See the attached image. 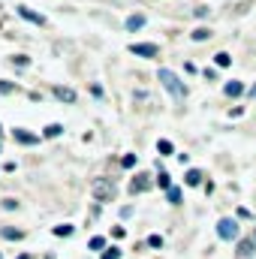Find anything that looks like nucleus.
<instances>
[{"label": "nucleus", "mask_w": 256, "mask_h": 259, "mask_svg": "<svg viewBox=\"0 0 256 259\" xmlns=\"http://www.w3.org/2000/svg\"><path fill=\"white\" fill-rule=\"evenodd\" d=\"M160 81H163V88H166L175 100H184V97H187V88L178 81V75H175L172 69H160Z\"/></svg>", "instance_id": "obj_1"}, {"label": "nucleus", "mask_w": 256, "mask_h": 259, "mask_svg": "<svg viewBox=\"0 0 256 259\" xmlns=\"http://www.w3.org/2000/svg\"><path fill=\"white\" fill-rule=\"evenodd\" d=\"M91 190H94V196H97L100 202H109V199L115 196V181H112V178H97V181L91 184Z\"/></svg>", "instance_id": "obj_2"}, {"label": "nucleus", "mask_w": 256, "mask_h": 259, "mask_svg": "<svg viewBox=\"0 0 256 259\" xmlns=\"http://www.w3.org/2000/svg\"><path fill=\"white\" fill-rule=\"evenodd\" d=\"M217 235H220L223 241H235V238H238V223H235L232 217L220 220V226H217Z\"/></svg>", "instance_id": "obj_3"}, {"label": "nucleus", "mask_w": 256, "mask_h": 259, "mask_svg": "<svg viewBox=\"0 0 256 259\" xmlns=\"http://www.w3.org/2000/svg\"><path fill=\"white\" fill-rule=\"evenodd\" d=\"M130 52H133V55H139V58H157V55H160V49H157V46H151V42H133V46H130Z\"/></svg>", "instance_id": "obj_4"}, {"label": "nucleus", "mask_w": 256, "mask_h": 259, "mask_svg": "<svg viewBox=\"0 0 256 259\" xmlns=\"http://www.w3.org/2000/svg\"><path fill=\"white\" fill-rule=\"evenodd\" d=\"M12 139H15L18 145H36V142H39V136H36V133H27V130H21V127L12 130Z\"/></svg>", "instance_id": "obj_5"}, {"label": "nucleus", "mask_w": 256, "mask_h": 259, "mask_svg": "<svg viewBox=\"0 0 256 259\" xmlns=\"http://www.w3.org/2000/svg\"><path fill=\"white\" fill-rule=\"evenodd\" d=\"M15 12H18V15H21V18H24V21H30V24H39V27H42V24H46V18H42V15H39V12H33V9H27V6H18V9H15Z\"/></svg>", "instance_id": "obj_6"}, {"label": "nucleus", "mask_w": 256, "mask_h": 259, "mask_svg": "<svg viewBox=\"0 0 256 259\" xmlns=\"http://www.w3.org/2000/svg\"><path fill=\"white\" fill-rule=\"evenodd\" d=\"M151 187V178L148 175H136L133 181H130V193H145Z\"/></svg>", "instance_id": "obj_7"}, {"label": "nucleus", "mask_w": 256, "mask_h": 259, "mask_svg": "<svg viewBox=\"0 0 256 259\" xmlns=\"http://www.w3.org/2000/svg\"><path fill=\"white\" fill-rule=\"evenodd\" d=\"M223 94H226V97H241V94H244V84H241V81H226Z\"/></svg>", "instance_id": "obj_8"}, {"label": "nucleus", "mask_w": 256, "mask_h": 259, "mask_svg": "<svg viewBox=\"0 0 256 259\" xmlns=\"http://www.w3.org/2000/svg\"><path fill=\"white\" fill-rule=\"evenodd\" d=\"M55 97L64 100V103H75V91L72 88H55Z\"/></svg>", "instance_id": "obj_9"}, {"label": "nucleus", "mask_w": 256, "mask_h": 259, "mask_svg": "<svg viewBox=\"0 0 256 259\" xmlns=\"http://www.w3.org/2000/svg\"><path fill=\"white\" fill-rule=\"evenodd\" d=\"M0 235H3L6 241H21V235H24V232H21V229H12V226H3V229H0Z\"/></svg>", "instance_id": "obj_10"}, {"label": "nucleus", "mask_w": 256, "mask_h": 259, "mask_svg": "<svg viewBox=\"0 0 256 259\" xmlns=\"http://www.w3.org/2000/svg\"><path fill=\"white\" fill-rule=\"evenodd\" d=\"M139 27H145V15H130L127 18V30H139Z\"/></svg>", "instance_id": "obj_11"}, {"label": "nucleus", "mask_w": 256, "mask_h": 259, "mask_svg": "<svg viewBox=\"0 0 256 259\" xmlns=\"http://www.w3.org/2000/svg\"><path fill=\"white\" fill-rule=\"evenodd\" d=\"M184 181H187V184H190V187H196V184H202V172H199V169H190V172H187V178H184Z\"/></svg>", "instance_id": "obj_12"}, {"label": "nucleus", "mask_w": 256, "mask_h": 259, "mask_svg": "<svg viewBox=\"0 0 256 259\" xmlns=\"http://www.w3.org/2000/svg\"><path fill=\"white\" fill-rule=\"evenodd\" d=\"M253 241H250V238H244V241H241V244H238V253H241V256H250V253H253Z\"/></svg>", "instance_id": "obj_13"}, {"label": "nucleus", "mask_w": 256, "mask_h": 259, "mask_svg": "<svg viewBox=\"0 0 256 259\" xmlns=\"http://www.w3.org/2000/svg\"><path fill=\"white\" fill-rule=\"evenodd\" d=\"M61 133H64V127H61V124H49V127H46V139H58Z\"/></svg>", "instance_id": "obj_14"}, {"label": "nucleus", "mask_w": 256, "mask_h": 259, "mask_svg": "<svg viewBox=\"0 0 256 259\" xmlns=\"http://www.w3.org/2000/svg\"><path fill=\"white\" fill-rule=\"evenodd\" d=\"M214 64H217V66H229V64H232V58H229L226 52H217V55H214Z\"/></svg>", "instance_id": "obj_15"}, {"label": "nucleus", "mask_w": 256, "mask_h": 259, "mask_svg": "<svg viewBox=\"0 0 256 259\" xmlns=\"http://www.w3.org/2000/svg\"><path fill=\"white\" fill-rule=\"evenodd\" d=\"M157 151H160L163 157H169V154H172V142H166V139H160V142H157Z\"/></svg>", "instance_id": "obj_16"}, {"label": "nucleus", "mask_w": 256, "mask_h": 259, "mask_svg": "<svg viewBox=\"0 0 256 259\" xmlns=\"http://www.w3.org/2000/svg\"><path fill=\"white\" fill-rule=\"evenodd\" d=\"M88 247H91V250H103V247H106V238H103V235H94Z\"/></svg>", "instance_id": "obj_17"}, {"label": "nucleus", "mask_w": 256, "mask_h": 259, "mask_svg": "<svg viewBox=\"0 0 256 259\" xmlns=\"http://www.w3.org/2000/svg\"><path fill=\"white\" fill-rule=\"evenodd\" d=\"M166 196H169V202H172V205H181V190H178V187L166 190Z\"/></svg>", "instance_id": "obj_18"}, {"label": "nucleus", "mask_w": 256, "mask_h": 259, "mask_svg": "<svg viewBox=\"0 0 256 259\" xmlns=\"http://www.w3.org/2000/svg\"><path fill=\"white\" fill-rule=\"evenodd\" d=\"M55 235H61V238L72 235V226H69V223H64V226H55Z\"/></svg>", "instance_id": "obj_19"}, {"label": "nucleus", "mask_w": 256, "mask_h": 259, "mask_svg": "<svg viewBox=\"0 0 256 259\" xmlns=\"http://www.w3.org/2000/svg\"><path fill=\"white\" fill-rule=\"evenodd\" d=\"M208 36H211V30H208V27H199V30L193 33V39H196V42H202V39H208Z\"/></svg>", "instance_id": "obj_20"}, {"label": "nucleus", "mask_w": 256, "mask_h": 259, "mask_svg": "<svg viewBox=\"0 0 256 259\" xmlns=\"http://www.w3.org/2000/svg\"><path fill=\"white\" fill-rule=\"evenodd\" d=\"M157 184H160L163 190H172V181H169V175H166V172H160V178H157Z\"/></svg>", "instance_id": "obj_21"}, {"label": "nucleus", "mask_w": 256, "mask_h": 259, "mask_svg": "<svg viewBox=\"0 0 256 259\" xmlns=\"http://www.w3.org/2000/svg\"><path fill=\"white\" fill-rule=\"evenodd\" d=\"M103 259H121V250L118 247H109V250H103Z\"/></svg>", "instance_id": "obj_22"}, {"label": "nucleus", "mask_w": 256, "mask_h": 259, "mask_svg": "<svg viewBox=\"0 0 256 259\" xmlns=\"http://www.w3.org/2000/svg\"><path fill=\"white\" fill-rule=\"evenodd\" d=\"M121 166H124V169H133V166H136V154H127V157L121 160Z\"/></svg>", "instance_id": "obj_23"}, {"label": "nucleus", "mask_w": 256, "mask_h": 259, "mask_svg": "<svg viewBox=\"0 0 256 259\" xmlns=\"http://www.w3.org/2000/svg\"><path fill=\"white\" fill-rule=\"evenodd\" d=\"M12 91H15V84H12V81H3V78H0V94H12Z\"/></svg>", "instance_id": "obj_24"}, {"label": "nucleus", "mask_w": 256, "mask_h": 259, "mask_svg": "<svg viewBox=\"0 0 256 259\" xmlns=\"http://www.w3.org/2000/svg\"><path fill=\"white\" fill-rule=\"evenodd\" d=\"M0 205H3V208H6V211H15V208H18V202H15V199H3V202H0Z\"/></svg>", "instance_id": "obj_25"}, {"label": "nucleus", "mask_w": 256, "mask_h": 259, "mask_svg": "<svg viewBox=\"0 0 256 259\" xmlns=\"http://www.w3.org/2000/svg\"><path fill=\"white\" fill-rule=\"evenodd\" d=\"M12 64H18V66H27L30 61H27V55H15V58H12Z\"/></svg>", "instance_id": "obj_26"}, {"label": "nucleus", "mask_w": 256, "mask_h": 259, "mask_svg": "<svg viewBox=\"0 0 256 259\" xmlns=\"http://www.w3.org/2000/svg\"><path fill=\"white\" fill-rule=\"evenodd\" d=\"M148 244H151V247H163V238H160V235H151Z\"/></svg>", "instance_id": "obj_27"}, {"label": "nucleus", "mask_w": 256, "mask_h": 259, "mask_svg": "<svg viewBox=\"0 0 256 259\" xmlns=\"http://www.w3.org/2000/svg\"><path fill=\"white\" fill-rule=\"evenodd\" d=\"M18 259H33V256H27V253H21V256H18Z\"/></svg>", "instance_id": "obj_28"}, {"label": "nucleus", "mask_w": 256, "mask_h": 259, "mask_svg": "<svg viewBox=\"0 0 256 259\" xmlns=\"http://www.w3.org/2000/svg\"><path fill=\"white\" fill-rule=\"evenodd\" d=\"M250 97H256V84H253V91H250Z\"/></svg>", "instance_id": "obj_29"}, {"label": "nucleus", "mask_w": 256, "mask_h": 259, "mask_svg": "<svg viewBox=\"0 0 256 259\" xmlns=\"http://www.w3.org/2000/svg\"><path fill=\"white\" fill-rule=\"evenodd\" d=\"M0 133H3V127H0Z\"/></svg>", "instance_id": "obj_30"}]
</instances>
